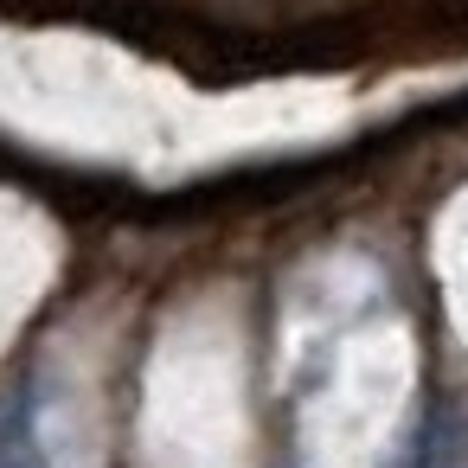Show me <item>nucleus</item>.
Here are the masks:
<instances>
[{
  "mask_svg": "<svg viewBox=\"0 0 468 468\" xmlns=\"http://www.w3.org/2000/svg\"><path fill=\"white\" fill-rule=\"evenodd\" d=\"M0 468H33V449H27V417H14V449H0Z\"/></svg>",
  "mask_w": 468,
  "mask_h": 468,
  "instance_id": "1",
  "label": "nucleus"
}]
</instances>
